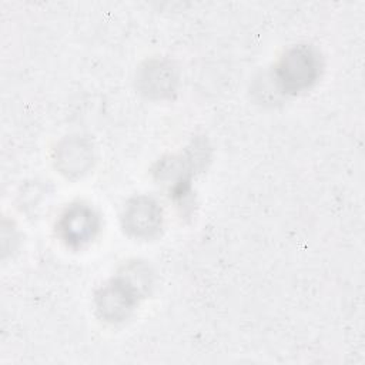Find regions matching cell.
I'll return each mask as SVG.
<instances>
[{
    "mask_svg": "<svg viewBox=\"0 0 365 365\" xmlns=\"http://www.w3.org/2000/svg\"><path fill=\"white\" fill-rule=\"evenodd\" d=\"M93 160V147L84 137H67L54 151L56 167L67 178L83 177L91 168Z\"/></svg>",
    "mask_w": 365,
    "mask_h": 365,
    "instance_id": "5",
    "label": "cell"
},
{
    "mask_svg": "<svg viewBox=\"0 0 365 365\" xmlns=\"http://www.w3.org/2000/svg\"><path fill=\"white\" fill-rule=\"evenodd\" d=\"M100 221L97 214L87 204H71L57 222L60 238L71 248H81L97 234Z\"/></svg>",
    "mask_w": 365,
    "mask_h": 365,
    "instance_id": "4",
    "label": "cell"
},
{
    "mask_svg": "<svg viewBox=\"0 0 365 365\" xmlns=\"http://www.w3.org/2000/svg\"><path fill=\"white\" fill-rule=\"evenodd\" d=\"M322 60L319 53L308 44H298L285 51L275 67V81L285 94L308 90L319 77Z\"/></svg>",
    "mask_w": 365,
    "mask_h": 365,
    "instance_id": "1",
    "label": "cell"
},
{
    "mask_svg": "<svg viewBox=\"0 0 365 365\" xmlns=\"http://www.w3.org/2000/svg\"><path fill=\"white\" fill-rule=\"evenodd\" d=\"M163 224V211L160 205L147 195H137L127 201L123 214L121 225L124 231L135 238L154 237Z\"/></svg>",
    "mask_w": 365,
    "mask_h": 365,
    "instance_id": "3",
    "label": "cell"
},
{
    "mask_svg": "<svg viewBox=\"0 0 365 365\" xmlns=\"http://www.w3.org/2000/svg\"><path fill=\"white\" fill-rule=\"evenodd\" d=\"M177 71L167 60H150L137 74V84L143 94L151 98L170 97L177 87Z\"/></svg>",
    "mask_w": 365,
    "mask_h": 365,
    "instance_id": "6",
    "label": "cell"
},
{
    "mask_svg": "<svg viewBox=\"0 0 365 365\" xmlns=\"http://www.w3.org/2000/svg\"><path fill=\"white\" fill-rule=\"evenodd\" d=\"M141 298V292L118 272L96 292V311L107 322H121L131 315Z\"/></svg>",
    "mask_w": 365,
    "mask_h": 365,
    "instance_id": "2",
    "label": "cell"
}]
</instances>
